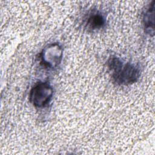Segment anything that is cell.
Returning a JSON list of instances; mask_svg holds the SVG:
<instances>
[{
	"instance_id": "4",
	"label": "cell",
	"mask_w": 155,
	"mask_h": 155,
	"mask_svg": "<svg viewBox=\"0 0 155 155\" xmlns=\"http://www.w3.org/2000/svg\"><path fill=\"white\" fill-rule=\"evenodd\" d=\"M154 8L155 2L153 1L145 9L142 18L145 31L150 36H153L154 34Z\"/></svg>"
},
{
	"instance_id": "5",
	"label": "cell",
	"mask_w": 155,
	"mask_h": 155,
	"mask_svg": "<svg viewBox=\"0 0 155 155\" xmlns=\"http://www.w3.org/2000/svg\"><path fill=\"white\" fill-rule=\"evenodd\" d=\"M105 24L104 15L99 11H92L88 15L85 20V26L87 29L96 31L102 28Z\"/></svg>"
},
{
	"instance_id": "1",
	"label": "cell",
	"mask_w": 155,
	"mask_h": 155,
	"mask_svg": "<svg viewBox=\"0 0 155 155\" xmlns=\"http://www.w3.org/2000/svg\"><path fill=\"white\" fill-rule=\"evenodd\" d=\"M107 67L113 81L119 85L136 82L140 76V68L135 64L125 62L120 58L111 56L107 61Z\"/></svg>"
},
{
	"instance_id": "2",
	"label": "cell",
	"mask_w": 155,
	"mask_h": 155,
	"mask_svg": "<svg viewBox=\"0 0 155 155\" xmlns=\"http://www.w3.org/2000/svg\"><path fill=\"white\" fill-rule=\"evenodd\" d=\"M53 95V89L47 82L36 84L30 90L29 101L37 108H42L50 102Z\"/></svg>"
},
{
	"instance_id": "3",
	"label": "cell",
	"mask_w": 155,
	"mask_h": 155,
	"mask_svg": "<svg viewBox=\"0 0 155 155\" xmlns=\"http://www.w3.org/2000/svg\"><path fill=\"white\" fill-rule=\"evenodd\" d=\"M63 49L58 43H52L45 47L41 52V64L48 68H55L61 64Z\"/></svg>"
}]
</instances>
